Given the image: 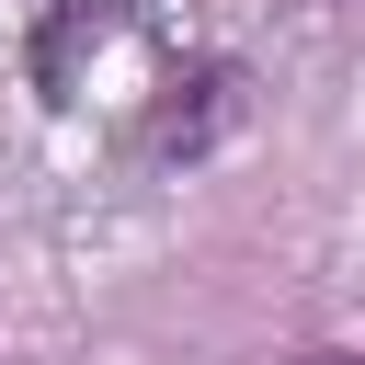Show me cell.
<instances>
[{
	"mask_svg": "<svg viewBox=\"0 0 365 365\" xmlns=\"http://www.w3.org/2000/svg\"><path fill=\"white\" fill-rule=\"evenodd\" d=\"M240 125H251V68H240V57H171L160 91L137 103V125H125V160L194 171V160H217Z\"/></svg>",
	"mask_w": 365,
	"mask_h": 365,
	"instance_id": "1",
	"label": "cell"
},
{
	"mask_svg": "<svg viewBox=\"0 0 365 365\" xmlns=\"http://www.w3.org/2000/svg\"><path fill=\"white\" fill-rule=\"evenodd\" d=\"M125 34H137V0H46L34 34H23V91H34L46 114H80L91 80H103V57H114Z\"/></svg>",
	"mask_w": 365,
	"mask_h": 365,
	"instance_id": "2",
	"label": "cell"
},
{
	"mask_svg": "<svg viewBox=\"0 0 365 365\" xmlns=\"http://www.w3.org/2000/svg\"><path fill=\"white\" fill-rule=\"evenodd\" d=\"M285 365H365L354 342H308V354H285Z\"/></svg>",
	"mask_w": 365,
	"mask_h": 365,
	"instance_id": "3",
	"label": "cell"
}]
</instances>
